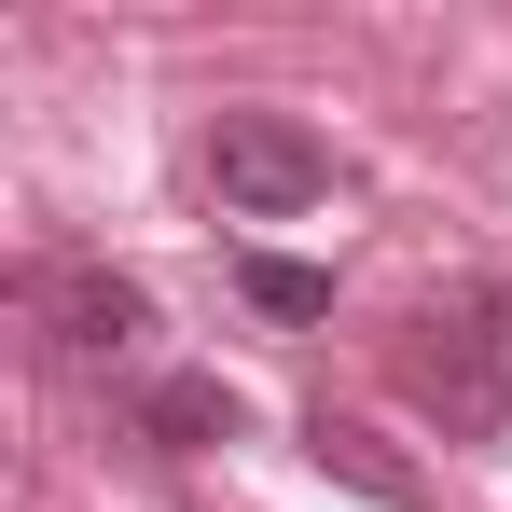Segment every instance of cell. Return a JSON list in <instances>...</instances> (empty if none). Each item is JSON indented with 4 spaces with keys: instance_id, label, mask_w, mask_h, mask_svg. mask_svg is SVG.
<instances>
[{
    "instance_id": "5",
    "label": "cell",
    "mask_w": 512,
    "mask_h": 512,
    "mask_svg": "<svg viewBox=\"0 0 512 512\" xmlns=\"http://www.w3.org/2000/svg\"><path fill=\"white\" fill-rule=\"evenodd\" d=\"M236 416H250V402H236L222 374H153V388H139V429H153L167 457H208V443H236Z\"/></svg>"
},
{
    "instance_id": "1",
    "label": "cell",
    "mask_w": 512,
    "mask_h": 512,
    "mask_svg": "<svg viewBox=\"0 0 512 512\" xmlns=\"http://www.w3.org/2000/svg\"><path fill=\"white\" fill-rule=\"evenodd\" d=\"M402 388L457 443H512V277H457L429 305L416 333H402Z\"/></svg>"
},
{
    "instance_id": "4",
    "label": "cell",
    "mask_w": 512,
    "mask_h": 512,
    "mask_svg": "<svg viewBox=\"0 0 512 512\" xmlns=\"http://www.w3.org/2000/svg\"><path fill=\"white\" fill-rule=\"evenodd\" d=\"M305 457H319L333 485H360V499H388V512H416V499H429V485H416V457H388V443H374L360 416H333V402L305 416Z\"/></svg>"
},
{
    "instance_id": "6",
    "label": "cell",
    "mask_w": 512,
    "mask_h": 512,
    "mask_svg": "<svg viewBox=\"0 0 512 512\" xmlns=\"http://www.w3.org/2000/svg\"><path fill=\"white\" fill-rule=\"evenodd\" d=\"M236 291H250L263 319H333V277L291 263V250H250V263H236Z\"/></svg>"
},
{
    "instance_id": "2",
    "label": "cell",
    "mask_w": 512,
    "mask_h": 512,
    "mask_svg": "<svg viewBox=\"0 0 512 512\" xmlns=\"http://www.w3.org/2000/svg\"><path fill=\"white\" fill-rule=\"evenodd\" d=\"M208 180H222L236 222H291V208L333 194V139L291 125V111H222V125H208Z\"/></svg>"
},
{
    "instance_id": "3",
    "label": "cell",
    "mask_w": 512,
    "mask_h": 512,
    "mask_svg": "<svg viewBox=\"0 0 512 512\" xmlns=\"http://www.w3.org/2000/svg\"><path fill=\"white\" fill-rule=\"evenodd\" d=\"M28 305H42V333L70 346V360H125V346L153 333V291L111 277V263H56V277H28Z\"/></svg>"
}]
</instances>
